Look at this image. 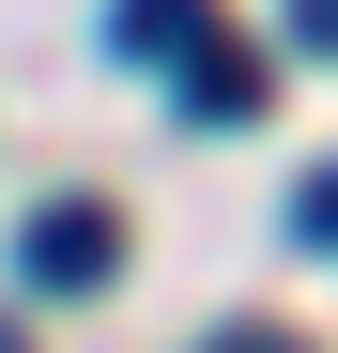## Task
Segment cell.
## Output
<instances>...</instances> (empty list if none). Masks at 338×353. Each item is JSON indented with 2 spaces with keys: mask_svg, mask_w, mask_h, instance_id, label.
<instances>
[{
  "mask_svg": "<svg viewBox=\"0 0 338 353\" xmlns=\"http://www.w3.org/2000/svg\"><path fill=\"white\" fill-rule=\"evenodd\" d=\"M108 46H123V62H169V77H185L200 46H215V0H108Z\"/></svg>",
  "mask_w": 338,
  "mask_h": 353,
  "instance_id": "7a4b0ae2",
  "label": "cell"
},
{
  "mask_svg": "<svg viewBox=\"0 0 338 353\" xmlns=\"http://www.w3.org/2000/svg\"><path fill=\"white\" fill-rule=\"evenodd\" d=\"M16 276L31 292H108V276H123V215H108V200H46L16 230Z\"/></svg>",
  "mask_w": 338,
  "mask_h": 353,
  "instance_id": "6da1fadb",
  "label": "cell"
},
{
  "mask_svg": "<svg viewBox=\"0 0 338 353\" xmlns=\"http://www.w3.org/2000/svg\"><path fill=\"white\" fill-rule=\"evenodd\" d=\"M0 353H31V338H16V323H0Z\"/></svg>",
  "mask_w": 338,
  "mask_h": 353,
  "instance_id": "52a82bcc",
  "label": "cell"
},
{
  "mask_svg": "<svg viewBox=\"0 0 338 353\" xmlns=\"http://www.w3.org/2000/svg\"><path fill=\"white\" fill-rule=\"evenodd\" d=\"M292 31H308V46H323V62H338V0H292Z\"/></svg>",
  "mask_w": 338,
  "mask_h": 353,
  "instance_id": "8992f818",
  "label": "cell"
},
{
  "mask_svg": "<svg viewBox=\"0 0 338 353\" xmlns=\"http://www.w3.org/2000/svg\"><path fill=\"white\" fill-rule=\"evenodd\" d=\"M292 230H308V246H338V169H323L308 200H292Z\"/></svg>",
  "mask_w": 338,
  "mask_h": 353,
  "instance_id": "277c9868",
  "label": "cell"
},
{
  "mask_svg": "<svg viewBox=\"0 0 338 353\" xmlns=\"http://www.w3.org/2000/svg\"><path fill=\"white\" fill-rule=\"evenodd\" d=\"M200 353H292V338H277V323H215Z\"/></svg>",
  "mask_w": 338,
  "mask_h": 353,
  "instance_id": "5b68a950",
  "label": "cell"
},
{
  "mask_svg": "<svg viewBox=\"0 0 338 353\" xmlns=\"http://www.w3.org/2000/svg\"><path fill=\"white\" fill-rule=\"evenodd\" d=\"M261 62H185V123H261Z\"/></svg>",
  "mask_w": 338,
  "mask_h": 353,
  "instance_id": "3957f363",
  "label": "cell"
}]
</instances>
